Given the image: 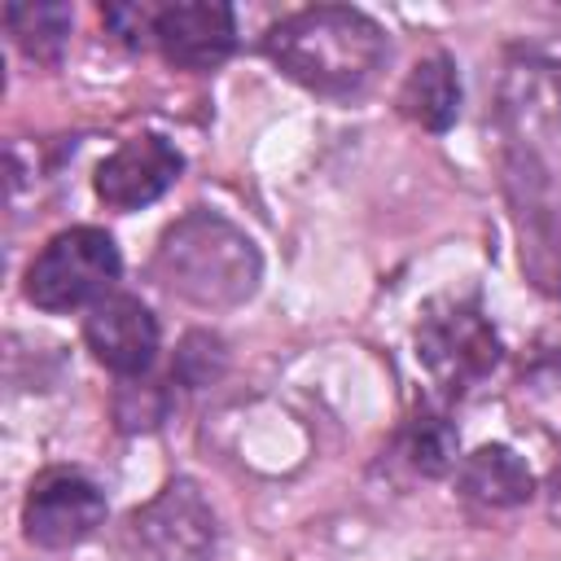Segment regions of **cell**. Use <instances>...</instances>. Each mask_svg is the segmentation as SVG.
I'll return each instance as SVG.
<instances>
[{
    "mask_svg": "<svg viewBox=\"0 0 561 561\" xmlns=\"http://www.w3.org/2000/svg\"><path fill=\"white\" fill-rule=\"evenodd\" d=\"M267 57L276 70L320 96L359 92L386 61V31L346 4H316L280 18L267 31Z\"/></svg>",
    "mask_w": 561,
    "mask_h": 561,
    "instance_id": "obj_1",
    "label": "cell"
},
{
    "mask_svg": "<svg viewBox=\"0 0 561 561\" xmlns=\"http://www.w3.org/2000/svg\"><path fill=\"white\" fill-rule=\"evenodd\" d=\"M153 272L171 294L197 307H237L259 285V250L228 219L193 210L162 232Z\"/></svg>",
    "mask_w": 561,
    "mask_h": 561,
    "instance_id": "obj_2",
    "label": "cell"
},
{
    "mask_svg": "<svg viewBox=\"0 0 561 561\" xmlns=\"http://www.w3.org/2000/svg\"><path fill=\"white\" fill-rule=\"evenodd\" d=\"M123 259L110 232L101 228H66L57 232L26 267V298L39 311H75L96 307L118 280Z\"/></svg>",
    "mask_w": 561,
    "mask_h": 561,
    "instance_id": "obj_3",
    "label": "cell"
},
{
    "mask_svg": "<svg viewBox=\"0 0 561 561\" xmlns=\"http://www.w3.org/2000/svg\"><path fill=\"white\" fill-rule=\"evenodd\" d=\"M105 522V495L92 478L75 469H48L31 482L22 504V530L35 548L61 552L83 543Z\"/></svg>",
    "mask_w": 561,
    "mask_h": 561,
    "instance_id": "obj_4",
    "label": "cell"
},
{
    "mask_svg": "<svg viewBox=\"0 0 561 561\" xmlns=\"http://www.w3.org/2000/svg\"><path fill=\"white\" fill-rule=\"evenodd\" d=\"M136 543L153 561H210L215 552V513L193 482H167L136 513Z\"/></svg>",
    "mask_w": 561,
    "mask_h": 561,
    "instance_id": "obj_5",
    "label": "cell"
},
{
    "mask_svg": "<svg viewBox=\"0 0 561 561\" xmlns=\"http://www.w3.org/2000/svg\"><path fill=\"white\" fill-rule=\"evenodd\" d=\"M184 171L180 149L167 136H131L96 167V197L110 210H140L158 202Z\"/></svg>",
    "mask_w": 561,
    "mask_h": 561,
    "instance_id": "obj_6",
    "label": "cell"
},
{
    "mask_svg": "<svg viewBox=\"0 0 561 561\" xmlns=\"http://www.w3.org/2000/svg\"><path fill=\"white\" fill-rule=\"evenodd\" d=\"M153 44L175 70H215L228 61V53L237 44V18L219 0L162 4Z\"/></svg>",
    "mask_w": 561,
    "mask_h": 561,
    "instance_id": "obj_7",
    "label": "cell"
},
{
    "mask_svg": "<svg viewBox=\"0 0 561 561\" xmlns=\"http://www.w3.org/2000/svg\"><path fill=\"white\" fill-rule=\"evenodd\" d=\"M416 346H421L425 368L438 381H447L451 390L478 386L495 368V359H500V342H495L491 324L478 311H465V307H456L447 316H434L421 329V342Z\"/></svg>",
    "mask_w": 561,
    "mask_h": 561,
    "instance_id": "obj_8",
    "label": "cell"
},
{
    "mask_svg": "<svg viewBox=\"0 0 561 561\" xmlns=\"http://www.w3.org/2000/svg\"><path fill=\"white\" fill-rule=\"evenodd\" d=\"M83 342L88 351L123 377H136L153 364L158 351V324L149 316V307L131 294H105L96 307H88L83 320Z\"/></svg>",
    "mask_w": 561,
    "mask_h": 561,
    "instance_id": "obj_9",
    "label": "cell"
},
{
    "mask_svg": "<svg viewBox=\"0 0 561 561\" xmlns=\"http://www.w3.org/2000/svg\"><path fill=\"white\" fill-rule=\"evenodd\" d=\"M399 110L425 131H447L460 114V79H456L451 57L443 53L421 57L399 88Z\"/></svg>",
    "mask_w": 561,
    "mask_h": 561,
    "instance_id": "obj_10",
    "label": "cell"
},
{
    "mask_svg": "<svg viewBox=\"0 0 561 561\" xmlns=\"http://www.w3.org/2000/svg\"><path fill=\"white\" fill-rule=\"evenodd\" d=\"M460 486H465V495H473L491 508H513V504L530 500L535 478H530V465L513 447L491 443V447H478L473 456H465Z\"/></svg>",
    "mask_w": 561,
    "mask_h": 561,
    "instance_id": "obj_11",
    "label": "cell"
},
{
    "mask_svg": "<svg viewBox=\"0 0 561 561\" xmlns=\"http://www.w3.org/2000/svg\"><path fill=\"white\" fill-rule=\"evenodd\" d=\"M4 26L13 35V44L31 57V61H57L66 39H70V9L66 4H9L4 9Z\"/></svg>",
    "mask_w": 561,
    "mask_h": 561,
    "instance_id": "obj_12",
    "label": "cell"
},
{
    "mask_svg": "<svg viewBox=\"0 0 561 561\" xmlns=\"http://www.w3.org/2000/svg\"><path fill=\"white\" fill-rule=\"evenodd\" d=\"M408 460L421 473H430V478H438V473H447L456 465V434L447 430L443 416H416L412 421V430H408Z\"/></svg>",
    "mask_w": 561,
    "mask_h": 561,
    "instance_id": "obj_13",
    "label": "cell"
},
{
    "mask_svg": "<svg viewBox=\"0 0 561 561\" xmlns=\"http://www.w3.org/2000/svg\"><path fill=\"white\" fill-rule=\"evenodd\" d=\"M101 13H105V26H110L127 48H149L162 9H153V4H105Z\"/></svg>",
    "mask_w": 561,
    "mask_h": 561,
    "instance_id": "obj_14",
    "label": "cell"
}]
</instances>
